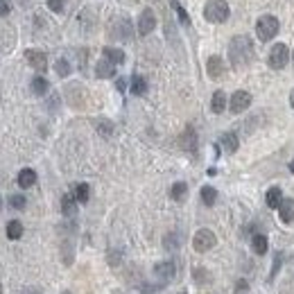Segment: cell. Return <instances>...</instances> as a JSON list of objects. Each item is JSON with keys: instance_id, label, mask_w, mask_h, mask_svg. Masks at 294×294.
<instances>
[{"instance_id": "cell-31", "label": "cell", "mask_w": 294, "mask_h": 294, "mask_svg": "<svg viewBox=\"0 0 294 294\" xmlns=\"http://www.w3.org/2000/svg\"><path fill=\"white\" fill-rule=\"evenodd\" d=\"M54 71H57L59 77H68L71 75V64H68L66 59H59L57 64H54Z\"/></svg>"}, {"instance_id": "cell-28", "label": "cell", "mask_w": 294, "mask_h": 294, "mask_svg": "<svg viewBox=\"0 0 294 294\" xmlns=\"http://www.w3.org/2000/svg\"><path fill=\"white\" fill-rule=\"evenodd\" d=\"M170 5H172V9L179 14V21H181V25H190V16H188V12L181 7V2H179V0H170Z\"/></svg>"}, {"instance_id": "cell-9", "label": "cell", "mask_w": 294, "mask_h": 294, "mask_svg": "<svg viewBox=\"0 0 294 294\" xmlns=\"http://www.w3.org/2000/svg\"><path fill=\"white\" fill-rule=\"evenodd\" d=\"M25 61L39 73L48 68V57H46V52H41V50H25Z\"/></svg>"}, {"instance_id": "cell-40", "label": "cell", "mask_w": 294, "mask_h": 294, "mask_svg": "<svg viewBox=\"0 0 294 294\" xmlns=\"http://www.w3.org/2000/svg\"><path fill=\"white\" fill-rule=\"evenodd\" d=\"M290 104H292V109H294V91L290 93Z\"/></svg>"}, {"instance_id": "cell-11", "label": "cell", "mask_w": 294, "mask_h": 294, "mask_svg": "<svg viewBox=\"0 0 294 294\" xmlns=\"http://www.w3.org/2000/svg\"><path fill=\"white\" fill-rule=\"evenodd\" d=\"M154 274H156V276H159L163 283H168L170 278H174L176 267H174V263H172V260H165V263H159L156 267H154Z\"/></svg>"}, {"instance_id": "cell-26", "label": "cell", "mask_w": 294, "mask_h": 294, "mask_svg": "<svg viewBox=\"0 0 294 294\" xmlns=\"http://www.w3.org/2000/svg\"><path fill=\"white\" fill-rule=\"evenodd\" d=\"M73 195H75V199L79 201V204H86L88 197H91V186H88V183H77Z\"/></svg>"}, {"instance_id": "cell-22", "label": "cell", "mask_w": 294, "mask_h": 294, "mask_svg": "<svg viewBox=\"0 0 294 294\" xmlns=\"http://www.w3.org/2000/svg\"><path fill=\"white\" fill-rule=\"evenodd\" d=\"M186 195H188V186H186L183 181H176L174 186L170 188V197L174 201H183V199H186Z\"/></svg>"}, {"instance_id": "cell-27", "label": "cell", "mask_w": 294, "mask_h": 294, "mask_svg": "<svg viewBox=\"0 0 294 294\" xmlns=\"http://www.w3.org/2000/svg\"><path fill=\"white\" fill-rule=\"evenodd\" d=\"M201 201H204L206 206H213L218 201V190L213 188V186H204V188H201Z\"/></svg>"}, {"instance_id": "cell-33", "label": "cell", "mask_w": 294, "mask_h": 294, "mask_svg": "<svg viewBox=\"0 0 294 294\" xmlns=\"http://www.w3.org/2000/svg\"><path fill=\"white\" fill-rule=\"evenodd\" d=\"M48 7H50L54 14H61L66 7V0H48Z\"/></svg>"}, {"instance_id": "cell-36", "label": "cell", "mask_w": 294, "mask_h": 294, "mask_svg": "<svg viewBox=\"0 0 294 294\" xmlns=\"http://www.w3.org/2000/svg\"><path fill=\"white\" fill-rule=\"evenodd\" d=\"M9 12H12V5H9V0H0V16H7Z\"/></svg>"}, {"instance_id": "cell-20", "label": "cell", "mask_w": 294, "mask_h": 294, "mask_svg": "<svg viewBox=\"0 0 294 294\" xmlns=\"http://www.w3.org/2000/svg\"><path fill=\"white\" fill-rule=\"evenodd\" d=\"M224 109H226V95H224V91H215V93H213V100H211V111L224 113Z\"/></svg>"}, {"instance_id": "cell-21", "label": "cell", "mask_w": 294, "mask_h": 294, "mask_svg": "<svg viewBox=\"0 0 294 294\" xmlns=\"http://www.w3.org/2000/svg\"><path fill=\"white\" fill-rule=\"evenodd\" d=\"M265 201H267V206H270V208H278V206H281V201H283L281 188H270V190H267V197H265Z\"/></svg>"}, {"instance_id": "cell-18", "label": "cell", "mask_w": 294, "mask_h": 294, "mask_svg": "<svg viewBox=\"0 0 294 294\" xmlns=\"http://www.w3.org/2000/svg\"><path fill=\"white\" fill-rule=\"evenodd\" d=\"M102 54H104V59H109L111 64H124V52L120 50V48H111V46H106L104 50H102Z\"/></svg>"}, {"instance_id": "cell-35", "label": "cell", "mask_w": 294, "mask_h": 294, "mask_svg": "<svg viewBox=\"0 0 294 294\" xmlns=\"http://www.w3.org/2000/svg\"><path fill=\"white\" fill-rule=\"evenodd\" d=\"M161 288H163V285H154V288H149V283H143V285H141V294H156Z\"/></svg>"}, {"instance_id": "cell-39", "label": "cell", "mask_w": 294, "mask_h": 294, "mask_svg": "<svg viewBox=\"0 0 294 294\" xmlns=\"http://www.w3.org/2000/svg\"><path fill=\"white\" fill-rule=\"evenodd\" d=\"M249 285H247V281H238V292H245Z\"/></svg>"}, {"instance_id": "cell-12", "label": "cell", "mask_w": 294, "mask_h": 294, "mask_svg": "<svg viewBox=\"0 0 294 294\" xmlns=\"http://www.w3.org/2000/svg\"><path fill=\"white\" fill-rule=\"evenodd\" d=\"M95 75H98V79H109V77L116 75V64H111L109 59L98 61V66H95Z\"/></svg>"}, {"instance_id": "cell-43", "label": "cell", "mask_w": 294, "mask_h": 294, "mask_svg": "<svg viewBox=\"0 0 294 294\" xmlns=\"http://www.w3.org/2000/svg\"><path fill=\"white\" fill-rule=\"evenodd\" d=\"M64 294H73V292H64Z\"/></svg>"}, {"instance_id": "cell-42", "label": "cell", "mask_w": 294, "mask_h": 294, "mask_svg": "<svg viewBox=\"0 0 294 294\" xmlns=\"http://www.w3.org/2000/svg\"><path fill=\"white\" fill-rule=\"evenodd\" d=\"M25 294H36V292H25Z\"/></svg>"}, {"instance_id": "cell-34", "label": "cell", "mask_w": 294, "mask_h": 294, "mask_svg": "<svg viewBox=\"0 0 294 294\" xmlns=\"http://www.w3.org/2000/svg\"><path fill=\"white\" fill-rule=\"evenodd\" d=\"M195 278H197V283H199V285H204V281H208L211 276L204 271V267H197V270H195Z\"/></svg>"}, {"instance_id": "cell-3", "label": "cell", "mask_w": 294, "mask_h": 294, "mask_svg": "<svg viewBox=\"0 0 294 294\" xmlns=\"http://www.w3.org/2000/svg\"><path fill=\"white\" fill-rule=\"evenodd\" d=\"M278 29H281V23H278V18L271 16V14L260 16L258 23H256V34H258L260 41H271V39L278 34Z\"/></svg>"}, {"instance_id": "cell-19", "label": "cell", "mask_w": 294, "mask_h": 294, "mask_svg": "<svg viewBox=\"0 0 294 294\" xmlns=\"http://www.w3.org/2000/svg\"><path fill=\"white\" fill-rule=\"evenodd\" d=\"M251 249H253V253L263 256V253H267V249H270V242H267V238H265L263 233H256L251 238Z\"/></svg>"}, {"instance_id": "cell-8", "label": "cell", "mask_w": 294, "mask_h": 294, "mask_svg": "<svg viewBox=\"0 0 294 294\" xmlns=\"http://www.w3.org/2000/svg\"><path fill=\"white\" fill-rule=\"evenodd\" d=\"M154 27H156V16H154V12L147 7V9H143L141 18H138V34L141 36L152 34Z\"/></svg>"}, {"instance_id": "cell-6", "label": "cell", "mask_w": 294, "mask_h": 294, "mask_svg": "<svg viewBox=\"0 0 294 294\" xmlns=\"http://www.w3.org/2000/svg\"><path fill=\"white\" fill-rule=\"evenodd\" d=\"M111 36L113 39H120V41H127L131 39V21L127 16H116L111 21Z\"/></svg>"}, {"instance_id": "cell-25", "label": "cell", "mask_w": 294, "mask_h": 294, "mask_svg": "<svg viewBox=\"0 0 294 294\" xmlns=\"http://www.w3.org/2000/svg\"><path fill=\"white\" fill-rule=\"evenodd\" d=\"M48 88H50V84H48L46 77L39 75V77H34V79H32V93H34V95H46Z\"/></svg>"}, {"instance_id": "cell-14", "label": "cell", "mask_w": 294, "mask_h": 294, "mask_svg": "<svg viewBox=\"0 0 294 294\" xmlns=\"http://www.w3.org/2000/svg\"><path fill=\"white\" fill-rule=\"evenodd\" d=\"M220 145H222V149L226 154L238 152V136H235L233 131H226V134H222V138H220Z\"/></svg>"}, {"instance_id": "cell-30", "label": "cell", "mask_w": 294, "mask_h": 294, "mask_svg": "<svg viewBox=\"0 0 294 294\" xmlns=\"http://www.w3.org/2000/svg\"><path fill=\"white\" fill-rule=\"evenodd\" d=\"M95 127H98V131H100L104 138H109V136L113 134V124L109 122V120H98V122H95Z\"/></svg>"}, {"instance_id": "cell-17", "label": "cell", "mask_w": 294, "mask_h": 294, "mask_svg": "<svg viewBox=\"0 0 294 294\" xmlns=\"http://www.w3.org/2000/svg\"><path fill=\"white\" fill-rule=\"evenodd\" d=\"M181 147L186 149V152H195V149H197V136H195V129H193V127H188V129L183 131V136H181Z\"/></svg>"}, {"instance_id": "cell-5", "label": "cell", "mask_w": 294, "mask_h": 294, "mask_svg": "<svg viewBox=\"0 0 294 294\" xmlns=\"http://www.w3.org/2000/svg\"><path fill=\"white\" fill-rule=\"evenodd\" d=\"M215 245H218V238H215V233H213L211 229H199L193 238V247H195V251H199V253L213 249Z\"/></svg>"}, {"instance_id": "cell-38", "label": "cell", "mask_w": 294, "mask_h": 294, "mask_svg": "<svg viewBox=\"0 0 294 294\" xmlns=\"http://www.w3.org/2000/svg\"><path fill=\"white\" fill-rule=\"evenodd\" d=\"M116 88H118V91H120V93H122L124 88H127V82H124L122 77H120V79H118V82H116Z\"/></svg>"}, {"instance_id": "cell-32", "label": "cell", "mask_w": 294, "mask_h": 294, "mask_svg": "<svg viewBox=\"0 0 294 294\" xmlns=\"http://www.w3.org/2000/svg\"><path fill=\"white\" fill-rule=\"evenodd\" d=\"M179 233H168L165 235V240H163V245H165V249H174V247H179Z\"/></svg>"}, {"instance_id": "cell-10", "label": "cell", "mask_w": 294, "mask_h": 294, "mask_svg": "<svg viewBox=\"0 0 294 294\" xmlns=\"http://www.w3.org/2000/svg\"><path fill=\"white\" fill-rule=\"evenodd\" d=\"M224 59L222 57H211L208 61H206V73H208V77L211 79H220V77L224 75Z\"/></svg>"}, {"instance_id": "cell-4", "label": "cell", "mask_w": 294, "mask_h": 294, "mask_svg": "<svg viewBox=\"0 0 294 294\" xmlns=\"http://www.w3.org/2000/svg\"><path fill=\"white\" fill-rule=\"evenodd\" d=\"M290 61V50L285 43H276V46L270 50V57H267V64H270V68H274V71H283L285 66H288Z\"/></svg>"}, {"instance_id": "cell-41", "label": "cell", "mask_w": 294, "mask_h": 294, "mask_svg": "<svg viewBox=\"0 0 294 294\" xmlns=\"http://www.w3.org/2000/svg\"><path fill=\"white\" fill-rule=\"evenodd\" d=\"M290 172H292V174H294V161H292V163H290Z\"/></svg>"}, {"instance_id": "cell-24", "label": "cell", "mask_w": 294, "mask_h": 294, "mask_svg": "<svg viewBox=\"0 0 294 294\" xmlns=\"http://www.w3.org/2000/svg\"><path fill=\"white\" fill-rule=\"evenodd\" d=\"M7 238L9 240H18L21 235H23V224L18 222V220H12V222H7Z\"/></svg>"}, {"instance_id": "cell-23", "label": "cell", "mask_w": 294, "mask_h": 294, "mask_svg": "<svg viewBox=\"0 0 294 294\" xmlns=\"http://www.w3.org/2000/svg\"><path fill=\"white\" fill-rule=\"evenodd\" d=\"M131 93L134 95H145L147 93V79L141 75L131 77Z\"/></svg>"}, {"instance_id": "cell-37", "label": "cell", "mask_w": 294, "mask_h": 294, "mask_svg": "<svg viewBox=\"0 0 294 294\" xmlns=\"http://www.w3.org/2000/svg\"><path fill=\"white\" fill-rule=\"evenodd\" d=\"M281 260H283V256H281V253H276V258H274V270H271V278L276 276L278 267H281Z\"/></svg>"}, {"instance_id": "cell-1", "label": "cell", "mask_w": 294, "mask_h": 294, "mask_svg": "<svg viewBox=\"0 0 294 294\" xmlns=\"http://www.w3.org/2000/svg\"><path fill=\"white\" fill-rule=\"evenodd\" d=\"M253 57H256V52H253V43L249 36L245 34H238L231 39L229 43V61L233 68H245V66H249L253 61Z\"/></svg>"}, {"instance_id": "cell-7", "label": "cell", "mask_w": 294, "mask_h": 294, "mask_svg": "<svg viewBox=\"0 0 294 294\" xmlns=\"http://www.w3.org/2000/svg\"><path fill=\"white\" fill-rule=\"evenodd\" d=\"M249 104H251V95L247 93V91H235L233 95H231V102H229V109L233 113H242L247 111Z\"/></svg>"}, {"instance_id": "cell-15", "label": "cell", "mask_w": 294, "mask_h": 294, "mask_svg": "<svg viewBox=\"0 0 294 294\" xmlns=\"http://www.w3.org/2000/svg\"><path fill=\"white\" fill-rule=\"evenodd\" d=\"M36 183V172L32 168H25V170L18 172V186L21 188H32Z\"/></svg>"}, {"instance_id": "cell-13", "label": "cell", "mask_w": 294, "mask_h": 294, "mask_svg": "<svg viewBox=\"0 0 294 294\" xmlns=\"http://www.w3.org/2000/svg\"><path fill=\"white\" fill-rule=\"evenodd\" d=\"M278 218L281 222L290 224L294 220V199H283L281 206H278Z\"/></svg>"}, {"instance_id": "cell-29", "label": "cell", "mask_w": 294, "mask_h": 294, "mask_svg": "<svg viewBox=\"0 0 294 294\" xmlns=\"http://www.w3.org/2000/svg\"><path fill=\"white\" fill-rule=\"evenodd\" d=\"M7 204L12 206V208H16V211H23L27 201H25V195H12V197L7 199Z\"/></svg>"}, {"instance_id": "cell-16", "label": "cell", "mask_w": 294, "mask_h": 294, "mask_svg": "<svg viewBox=\"0 0 294 294\" xmlns=\"http://www.w3.org/2000/svg\"><path fill=\"white\" fill-rule=\"evenodd\" d=\"M77 204H79V201L75 199V195H64V197H61V213L68 215V218H73L77 213Z\"/></svg>"}, {"instance_id": "cell-2", "label": "cell", "mask_w": 294, "mask_h": 294, "mask_svg": "<svg viewBox=\"0 0 294 294\" xmlns=\"http://www.w3.org/2000/svg\"><path fill=\"white\" fill-rule=\"evenodd\" d=\"M231 14V7L226 0H208L204 5V18L208 23H224Z\"/></svg>"}]
</instances>
